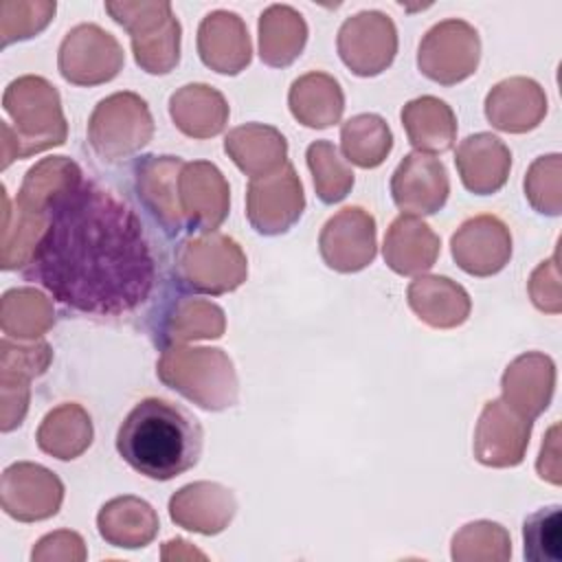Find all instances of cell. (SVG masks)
Instances as JSON below:
<instances>
[{"label": "cell", "mask_w": 562, "mask_h": 562, "mask_svg": "<svg viewBox=\"0 0 562 562\" xmlns=\"http://www.w3.org/2000/svg\"><path fill=\"white\" fill-rule=\"evenodd\" d=\"M33 213H44V231L22 274L55 301L92 316H121L151 294L156 261L143 224L110 189L79 173Z\"/></svg>", "instance_id": "obj_1"}, {"label": "cell", "mask_w": 562, "mask_h": 562, "mask_svg": "<svg viewBox=\"0 0 562 562\" xmlns=\"http://www.w3.org/2000/svg\"><path fill=\"white\" fill-rule=\"evenodd\" d=\"M202 439V426L189 411L162 397H145L119 426L116 450L138 474L169 481L198 463Z\"/></svg>", "instance_id": "obj_2"}, {"label": "cell", "mask_w": 562, "mask_h": 562, "mask_svg": "<svg viewBox=\"0 0 562 562\" xmlns=\"http://www.w3.org/2000/svg\"><path fill=\"white\" fill-rule=\"evenodd\" d=\"M158 378L204 411H224L237 402V375L222 349H167L158 364Z\"/></svg>", "instance_id": "obj_3"}, {"label": "cell", "mask_w": 562, "mask_h": 562, "mask_svg": "<svg viewBox=\"0 0 562 562\" xmlns=\"http://www.w3.org/2000/svg\"><path fill=\"white\" fill-rule=\"evenodd\" d=\"M4 112L18 125V147L11 156L26 158L66 140V119L55 86L42 77H20L9 83L2 97Z\"/></svg>", "instance_id": "obj_4"}, {"label": "cell", "mask_w": 562, "mask_h": 562, "mask_svg": "<svg viewBox=\"0 0 562 562\" xmlns=\"http://www.w3.org/2000/svg\"><path fill=\"white\" fill-rule=\"evenodd\" d=\"M105 11L132 37L136 64L149 75H167L180 61V24L169 2H105Z\"/></svg>", "instance_id": "obj_5"}, {"label": "cell", "mask_w": 562, "mask_h": 562, "mask_svg": "<svg viewBox=\"0 0 562 562\" xmlns=\"http://www.w3.org/2000/svg\"><path fill=\"white\" fill-rule=\"evenodd\" d=\"M176 272L182 285L224 294L239 288L246 279V255L239 244L222 233H206L180 244L176 252Z\"/></svg>", "instance_id": "obj_6"}, {"label": "cell", "mask_w": 562, "mask_h": 562, "mask_svg": "<svg viewBox=\"0 0 562 562\" xmlns=\"http://www.w3.org/2000/svg\"><path fill=\"white\" fill-rule=\"evenodd\" d=\"M154 134L147 103L134 92H116L99 101L88 121V140L103 160H121L143 149Z\"/></svg>", "instance_id": "obj_7"}, {"label": "cell", "mask_w": 562, "mask_h": 562, "mask_svg": "<svg viewBox=\"0 0 562 562\" xmlns=\"http://www.w3.org/2000/svg\"><path fill=\"white\" fill-rule=\"evenodd\" d=\"M479 57L481 40L476 29L463 20H443L424 35L417 66L428 79L454 86L476 70Z\"/></svg>", "instance_id": "obj_8"}, {"label": "cell", "mask_w": 562, "mask_h": 562, "mask_svg": "<svg viewBox=\"0 0 562 562\" xmlns=\"http://www.w3.org/2000/svg\"><path fill=\"white\" fill-rule=\"evenodd\" d=\"M303 184L290 162L248 182L246 215L250 226L261 235H281L290 231L303 215Z\"/></svg>", "instance_id": "obj_9"}, {"label": "cell", "mask_w": 562, "mask_h": 562, "mask_svg": "<svg viewBox=\"0 0 562 562\" xmlns=\"http://www.w3.org/2000/svg\"><path fill=\"white\" fill-rule=\"evenodd\" d=\"M336 46L342 64L353 75L375 77L395 59L397 31L382 11H360L342 22Z\"/></svg>", "instance_id": "obj_10"}, {"label": "cell", "mask_w": 562, "mask_h": 562, "mask_svg": "<svg viewBox=\"0 0 562 562\" xmlns=\"http://www.w3.org/2000/svg\"><path fill=\"white\" fill-rule=\"evenodd\" d=\"M121 44L97 24H79L59 46V72L75 86H97L119 75L123 66Z\"/></svg>", "instance_id": "obj_11"}, {"label": "cell", "mask_w": 562, "mask_h": 562, "mask_svg": "<svg viewBox=\"0 0 562 562\" xmlns=\"http://www.w3.org/2000/svg\"><path fill=\"white\" fill-rule=\"evenodd\" d=\"M323 261L338 272H358L375 259V220L360 206H347L321 231Z\"/></svg>", "instance_id": "obj_12"}, {"label": "cell", "mask_w": 562, "mask_h": 562, "mask_svg": "<svg viewBox=\"0 0 562 562\" xmlns=\"http://www.w3.org/2000/svg\"><path fill=\"white\" fill-rule=\"evenodd\" d=\"M529 435L531 419L518 415L505 400H490L474 432V454L490 468L518 465L525 459Z\"/></svg>", "instance_id": "obj_13"}, {"label": "cell", "mask_w": 562, "mask_h": 562, "mask_svg": "<svg viewBox=\"0 0 562 562\" xmlns=\"http://www.w3.org/2000/svg\"><path fill=\"white\" fill-rule=\"evenodd\" d=\"M450 193V180L443 162L430 154H406L391 178L395 206L408 215L437 213Z\"/></svg>", "instance_id": "obj_14"}, {"label": "cell", "mask_w": 562, "mask_h": 562, "mask_svg": "<svg viewBox=\"0 0 562 562\" xmlns=\"http://www.w3.org/2000/svg\"><path fill=\"white\" fill-rule=\"evenodd\" d=\"M61 501V481L42 465L13 463L2 474V507L18 520L33 522L55 516Z\"/></svg>", "instance_id": "obj_15"}, {"label": "cell", "mask_w": 562, "mask_h": 562, "mask_svg": "<svg viewBox=\"0 0 562 562\" xmlns=\"http://www.w3.org/2000/svg\"><path fill=\"white\" fill-rule=\"evenodd\" d=\"M450 246L457 266L472 277H492L501 272L512 257L509 228L494 215L465 220L452 235Z\"/></svg>", "instance_id": "obj_16"}, {"label": "cell", "mask_w": 562, "mask_h": 562, "mask_svg": "<svg viewBox=\"0 0 562 562\" xmlns=\"http://www.w3.org/2000/svg\"><path fill=\"white\" fill-rule=\"evenodd\" d=\"M178 193L189 231L209 233L228 215V184L222 171L206 160L187 162L182 167Z\"/></svg>", "instance_id": "obj_17"}, {"label": "cell", "mask_w": 562, "mask_h": 562, "mask_svg": "<svg viewBox=\"0 0 562 562\" xmlns=\"http://www.w3.org/2000/svg\"><path fill=\"white\" fill-rule=\"evenodd\" d=\"M184 165L187 162L178 156H145L136 165L138 198L169 235H176L187 226L178 202V180Z\"/></svg>", "instance_id": "obj_18"}, {"label": "cell", "mask_w": 562, "mask_h": 562, "mask_svg": "<svg viewBox=\"0 0 562 562\" xmlns=\"http://www.w3.org/2000/svg\"><path fill=\"white\" fill-rule=\"evenodd\" d=\"M547 114V94L533 79L512 77L496 83L485 97L487 121L509 134H525Z\"/></svg>", "instance_id": "obj_19"}, {"label": "cell", "mask_w": 562, "mask_h": 562, "mask_svg": "<svg viewBox=\"0 0 562 562\" xmlns=\"http://www.w3.org/2000/svg\"><path fill=\"white\" fill-rule=\"evenodd\" d=\"M200 59L220 75L241 72L252 57L244 20L233 11L209 13L198 29Z\"/></svg>", "instance_id": "obj_20"}, {"label": "cell", "mask_w": 562, "mask_h": 562, "mask_svg": "<svg viewBox=\"0 0 562 562\" xmlns=\"http://www.w3.org/2000/svg\"><path fill=\"white\" fill-rule=\"evenodd\" d=\"M235 496L220 483L198 481L180 487L169 501V516L189 531L204 536L220 533L233 520Z\"/></svg>", "instance_id": "obj_21"}, {"label": "cell", "mask_w": 562, "mask_h": 562, "mask_svg": "<svg viewBox=\"0 0 562 562\" xmlns=\"http://www.w3.org/2000/svg\"><path fill=\"white\" fill-rule=\"evenodd\" d=\"M503 397L522 417L536 419L547 411L553 386H555V364L549 356L540 351H529L518 356L503 373Z\"/></svg>", "instance_id": "obj_22"}, {"label": "cell", "mask_w": 562, "mask_h": 562, "mask_svg": "<svg viewBox=\"0 0 562 562\" xmlns=\"http://www.w3.org/2000/svg\"><path fill=\"white\" fill-rule=\"evenodd\" d=\"M461 182L476 195L496 193L509 176L512 151L509 147L490 132L468 136L454 154Z\"/></svg>", "instance_id": "obj_23"}, {"label": "cell", "mask_w": 562, "mask_h": 562, "mask_svg": "<svg viewBox=\"0 0 562 562\" xmlns=\"http://www.w3.org/2000/svg\"><path fill=\"white\" fill-rule=\"evenodd\" d=\"M406 299L419 321L435 329H452L468 321L470 296L448 277H419L408 290Z\"/></svg>", "instance_id": "obj_24"}, {"label": "cell", "mask_w": 562, "mask_h": 562, "mask_svg": "<svg viewBox=\"0 0 562 562\" xmlns=\"http://www.w3.org/2000/svg\"><path fill=\"white\" fill-rule=\"evenodd\" d=\"M441 241L415 215H400L384 237V261L397 274H417L435 266Z\"/></svg>", "instance_id": "obj_25"}, {"label": "cell", "mask_w": 562, "mask_h": 562, "mask_svg": "<svg viewBox=\"0 0 562 562\" xmlns=\"http://www.w3.org/2000/svg\"><path fill=\"white\" fill-rule=\"evenodd\" d=\"M224 151L250 178H261L277 171L285 160V136L263 123H246L228 132Z\"/></svg>", "instance_id": "obj_26"}, {"label": "cell", "mask_w": 562, "mask_h": 562, "mask_svg": "<svg viewBox=\"0 0 562 562\" xmlns=\"http://www.w3.org/2000/svg\"><path fill=\"white\" fill-rule=\"evenodd\" d=\"M169 114L182 134L191 138H211L224 130L228 121V103L215 88L206 83H189L171 94Z\"/></svg>", "instance_id": "obj_27"}, {"label": "cell", "mask_w": 562, "mask_h": 562, "mask_svg": "<svg viewBox=\"0 0 562 562\" xmlns=\"http://www.w3.org/2000/svg\"><path fill=\"white\" fill-rule=\"evenodd\" d=\"M402 125L408 134V143L422 154H443L457 138L452 108L430 94L417 97L402 108Z\"/></svg>", "instance_id": "obj_28"}, {"label": "cell", "mask_w": 562, "mask_h": 562, "mask_svg": "<svg viewBox=\"0 0 562 562\" xmlns=\"http://www.w3.org/2000/svg\"><path fill=\"white\" fill-rule=\"evenodd\" d=\"M99 533L114 547H147L158 533L154 507L136 496H119L105 503L97 516Z\"/></svg>", "instance_id": "obj_29"}, {"label": "cell", "mask_w": 562, "mask_h": 562, "mask_svg": "<svg viewBox=\"0 0 562 562\" xmlns=\"http://www.w3.org/2000/svg\"><path fill=\"white\" fill-rule=\"evenodd\" d=\"M288 103L294 119L314 130L338 123L345 110L340 83L327 72H307L299 77L290 88Z\"/></svg>", "instance_id": "obj_30"}, {"label": "cell", "mask_w": 562, "mask_h": 562, "mask_svg": "<svg viewBox=\"0 0 562 562\" xmlns=\"http://www.w3.org/2000/svg\"><path fill=\"white\" fill-rule=\"evenodd\" d=\"M307 42V24L288 4H272L259 18V55L263 64L290 66Z\"/></svg>", "instance_id": "obj_31"}, {"label": "cell", "mask_w": 562, "mask_h": 562, "mask_svg": "<svg viewBox=\"0 0 562 562\" xmlns=\"http://www.w3.org/2000/svg\"><path fill=\"white\" fill-rule=\"evenodd\" d=\"M37 446L42 452L61 461L77 459L92 443L90 415L75 402L53 408L37 428Z\"/></svg>", "instance_id": "obj_32"}, {"label": "cell", "mask_w": 562, "mask_h": 562, "mask_svg": "<svg viewBox=\"0 0 562 562\" xmlns=\"http://www.w3.org/2000/svg\"><path fill=\"white\" fill-rule=\"evenodd\" d=\"M342 154L349 162L373 169L384 162L393 147V134L378 114H356L340 127Z\"/></svg>", "instance_id": "obj_33"}, {"label": "cell", "mask_w": 562, "mask_h": 562, "mask_svg": "<svg viewBox=\"0 0 562 562\" xmlns=\"http://www.w3.org/2000/svg\"><path fill=\"white\" fill-rule=\"evenodd\" d=\"M53 325V307L31 288L9 290L2 296V329L15 338H37Z\"/></svg>", "instance_id": "obj_34"}, {"label": "cell", "mask_w": 562, "mask_h": 562, "mask_svg": "<svg viewBox=\"0 0 562 562\" xmlns=\"http://www.w3.org/2000/svg\"><path fill=\"white\" fill-rule=\"evenodd\" d=\"M307 167L321 202L334 204L347 198L353 187V171L345 165L338 149L329 140H314L307 147Z\"/></svg>", "instance_id": "obj_35"}, {"label": "cell", "mask_w": 562, "mask_h": 562, "mask_svg": "<svg viewBox=\"0 0 562 562\" xmlns=\"http://www.w3.org/2000/svg\"><path fill=\"white\" fill-rule=\"evenodd\" d=\"M224 334V312L200 299H184L169 314L165 325V336L176 340L195 338H220Z\"/></svg>", "instance_id": "obj_36"}, {"label": "cell", "mask_w": 562, "mask_h": 562, "mask_svg": "<svg viewBox=\"0 0 562 562\" xmlns=\"http://www.w3.org/2000/svg\"><path fill=\"white\" fill-rule=\"evenodd\" d=\"M562 518L560 505H549L531 516L522 525L525 558L531 562H560L562 560Z\"/></svg>", "instance_id": "obj_37"}, {"label": "cell", "mask_w": 562, "mask_h": 562, "mask_svg": "<svg viewBox=\"0 0 562 562\" xmlns=\"http://www.w3.org/2000/svg\"><path fill=\"white\" fill-rule=\"evenodd\" d=\"M560 154L540 156L533 160L525 176V195L529 204L544 215L562 213V193H560Z\"/></svg>", "instance_id": "obj_38"}, {"label": "cell", "mask_w": 562, "mask_h": 562, "mask_svg": "<svg viewBox=\"0 0 562 562\" xmlns=\"http://www.w3.org/2000/svg\"><path fill=\"white\" fill-rule=\"evenodd\" d=\"M555 255L547 261H542L531 279H529V294L531 301L538 310L549 312V314H558L562 310L560 303V274H558V266H555Z\"/></svg>", "instance_id": "obj_39"}, {"label": "cell", "mask_w": 562, "mask_h": 562, "mask_svg": "<svg viewBox=\"0 0 562 562\" xmlns=\"http://www.w3.org/2000/svg\"><path fill=\"white\" fill-rule=\"evenodd\" d=\"M555 432H558V426H551L547 439L542 441V448H540V459H538V474L540 479L553 483V485H560V463H558V439H555Z\"/></svg>", "instance_id": "obj_40"}]
</instances>
